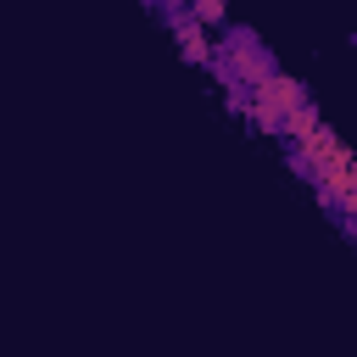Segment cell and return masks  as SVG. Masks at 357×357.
I'll use <instances>...</instances> for the list:
<instances>
[{
    "instance_id": "3957f363",
    "label": "cell",
    "mask_w": 357,
    "mask_h": 357,
    "mask_svg": "<svg viewBox=\"0 0 357 357\" xmlns=\"http://www.w3.org/2000/svg\"><path fill=\"white\" fill-rule=\"evenodd\" d=\"M184 6H190V17H195L206 33H223V28H229V6H223V0H184Z\"/></svg>"
},
{
    "instance_id": "7a4b0ae2",
    "label": "cell",
    "mask_w": 357,
    "mask_h": 357,
    "mask_svg": "<svg viewBox=\"0 0 357 357\" xmlns=\"http://www.w3.org/2000/svg\"><path fill=\"white\" fill-rule=\"evenodd\" d=\"M318 190V201L340 218V223H357V162H346L340 173H329L324 184H312Z\"/></svg>"
},
{
    "instance_id": "6da1fadb",
    "label": "cell",
    "mask_w": 357,
    "mask_h": 357,
    "mask_svg": "<svg viewBox=\"0 0 357 357\" xmlns=\"http://www.w3.org/2000/svg\"><path fill=\"white\" fill-rule=\"evenodd\" d=\"M307 100H312V95H307V84H301V78H290V73H273V78H262V84L245 95V106H240V112H245V117H251L262 134H273V139H279L284 117H290L296 106H307Z\"/></svg>"
}]
</instances>
